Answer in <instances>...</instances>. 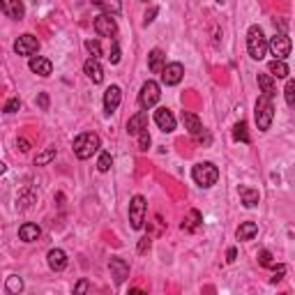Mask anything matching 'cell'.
Here are the masks:
<instances>
[{
  "mask_svg": "<svg viewBox=\"0 0 295 295\" xmlns=\"http://www.w3.org/2000/svg\"><path fill=\"white\" fill-rule=\"evenodd\" d=\"M99 148H101V141L95 132H83L74 138V155H76L78 159H90Z\"/></svg>",
  "mask_w": 295,
  "mask_h": 295,
  "instance_id": "obj_1",
  "label": "cell"
},
{
  "mask_svg": "<svg viewBox=\"0 0 295 295\" xmlns=\"http://www.w3.org/2000/svg\"><path fill=\"white\" fill-rule=\"evenodd\" d=\"M192 178L198 187L207 189V187H212V184H217V180H219V168H217L212 161H198V164L192 168Z\"/></svg>",
  "mask_w": 295,
  "mask_h": 295,
  "instance_id": "obj_2",
  "label": "cell"
},
{
  "mask_svg": "<svg viewBox=\"0 0 295 295\" xmlns=\"http://www.w3.org/2000/svg\"><path fill=\"white\" fill-rule=\"evenodd\" d=\"M247 51L254 60H263L267 53V39L263 35L261 26H251L247 30Z\"/></svg>",
  "mask_w": 295,
  "mask_h": 295,
  "instance_id": "obj_3",
  "label": "cell"
},
{
  "mask_svg": "<svg viewBox=\"0 0 295 295\" xmlns=\"http://www.w3.org/2000/svg\"><path fill=\"white\" fill-rule=\"evenodd\" d=\"M275 120V104H272V97L261 95L256 101V124L261 132H267Z\"/></svg>",
  "mask_w": 295,
  "mask_h": 295,
  "instance_id": "obj_4",
  "label": "cell"
},
{
  "mask_svg": "<svg viewBox=\"0 0 295 295\" xmlns=\"http://www.w3.org/2000/svg\"><path fill=\"white\" fill-rule=\"evenodd\" d=\"M145 198L143 196H134L132 203H129V224H132L134 230H141L143 228V221H145Z\"/></svg>",
  "mask_w": 295,
  "mask_h": 295,
  "instance_id": "obj_5",
  "label": "cell"
},
{
  "mask_svg": "<svg viewBox=\"0 0 295 295\" xmlns=\"http://www.w3.org/2000/svg\"><path fill=\"white\" fill-rule=\"evenodd\" d=\"M161 92H159V83L157 81H145L141 88V92H138V104H141V109H152V106L159 101Z\"/></svg>",
  "mask_w": 295,
  "mask_h": 295,
  "instance_id": "obj_6",
  "label": "cell"
},
{
  "mask_svg": "<svg viewBox=\"0 0 295 295\" xmlns=\"http://www.w3.org/2000/svg\"><path fill=\"white\" fill-rule=\"evenodd\" d=\"M267 49L272 51V53L277 55V60H286L290 55V49H293V44H290V37L284 35V32H279V35L272 37V41H267Z\"/></svg>",
  "mask_w": 295,
  "mask_h": 295,
  "instance_id": "obj_7",
  "label": "cell"
},
{
  "mask_svg": "<svg viewBox=\"0 0 295 295\" xmlns=\"http://www.w3.org/2000/svg\"><path fill=\"white\" fill-rule=\"evenodd\" d=\"M95 32L99 37H115L118 35L115 16H111V14H99V16L95 18Z\"/></svg>",
  "mask_w": 295,
  "mask_h": 295,
  "instance_id": "obj_8",
  "label": "cell"
},
{
  "mask_svg": "<svg viewBox=\"0 0 295 295\" xmlns=\"http://www.w3.org/2000/svg\"><path fill=\"white\" fill-rule=\"evenodd\" d=\"M159 74L166 86H178L184 76V67L180 62H168V65H164V69H161Z\"/></svg>",
  "mask_w": 295,
  "mask_h": 295,
  "instance_id": "obj_9",
  "label": "cell"
},
{
  "mask_svg": "<svg viewBox=\"0 0 295 295\" xmlns=\"http://www.w3.org/2000/svg\"><path fill=\"white\" fill-rule=\"evenodd\" d=\"M14 51L18 55H35L39 51V41H37L35 35H21L14 41Z\"/></svg>",
  "mask_w": 295,
  "mask_h": 295,
  "instance_id": "obj_10",
  "label": "cell"
},
{
  "mask_svg": "<svg viewBox=\"0 0 295 295\" xmlns=\"http://www.w3.org/2000/svg\"><path fill=\"white\" fill-rule=\"evenodd\" d=\"M155 122H157V127H159L161 132L171 134L175 129V115L171 113L166 106H159V109L155 111Z\"/></svg>",
  "mask_w": 295,
  "mask_h": 295,
  "instance_id": "obj_11",
  "label": "cell"
},
{
  "mask_svg": "<svg viewBox=\"0 0 295 295\" xmlns=\"http://www.w3.org/2000/svg\"><path fill=\"white\" fill-rule=\"evenodd\" d=\"M0 9L7 18H14V21H21L23 14H26V7H23V0H0Z\"/></svg>",
  "mask_w": 295,
  "mask_h": 295,
  "instance_id": "obj_12",
  "label": "cell"
},
{
  "mask_svg": "<svg viewBox=\"0 0 295 295\" xmlns=\"http://www.w3.org/2000/svg\"><path fill=\"white\" fill-rule=\"evenodd\" d=\"M120 101H122V92H120V88L118 86H111V88H106V92H104V111L106 113H115L118 111V106H120Z\"/></svg>",
  "mask_w": 295,
  "mask_h": 295,
  "instance_id": "obj_13",
  "label": "cell"
},
{
  "mask_svg": "<svg viewBox=\"0 0 295 295\" xmlns=\"http://www.w3.org/2000/svg\"><path fill=\"white\" fill-rule=\"evenodd\" d=\"M143 129H148V113L145 111H138V113H134L127 120V134L129 136H138Z\"/></svg>",
  "mask_w": 295,
  "mask_h": 295,
  "instance_id": "obj_14",
  "label": "cell"
},
{
  "mask_svg": "<svg viewBox=\"0 0 295 295\" xmlns=\"http://www.w3.org/2000/svg\"><path fill=\"white\" fill-rule=\"evenodd\" d=\"M109 270H111V277L115 279V284H122V281L129 277V265L122 261V258H111Z\"/></svg>",
  "mask_w": 295,
  "mask_h": 295,
  "instance_id": "obj_15",
  "label": "cell"
},
{
  "mask_svg": "<svg viewBox=\"0 0 295 295\" xmlns=\"http://www.w3.org/2000/svg\"><path fill=\"white\" fill-rule=\"evenodd\" d=\"M83 72L88 74V78H90L92 83L104 81V67L99 65V60H97V58H88L86 65H83Z\"/></svg>",
  "mask_w": 295,
  "mask_h": 295,
  "instance_id": "obj_16",
  "label": "cell"
},
{
  "mask_svg": "<svg viewBox=\"0 0 295 295\" xmlns=\"http://www.w3.org/2000/svg\"><path fill=\"white\" fill-rule=\"evenodd\" d=\"M46 261H49V267L53 272H62L65 267H67V254H65L62 249H51V251L46 254Z\"/></svg>",
  "mask_w": 295,
  "mask_h": 295,
  "instance_id": "obj_17",
  "label": "cell"
},
{
  "mask_svg": "<svg viewBox=\"0 0 295 295\" xmlns=\"http://www.w3.org/2000/svg\"><path fill=\"white\" fill-rule=\"evenodd\" d=\"M182 122H184V129H187V132L192 134L194 138H196L198 134L205 129V127H203V122L198 120V115L192 113V111H182Z\"/></svg>",
  "mask_w": 295,
  "mask_h": 295,
  "instance_id": "obj_18",
  "label": "cell"
},
{
  "mask_svg": "<svg viewBox=\"0 0 295 295\" xmlns=\"http://www.w3.org/2000/svg\"><path fill=\"white\" fill-rule=\"evenodd\" d=\"M164 65H166L164 51H161V49H152L150 55H148V67H150V72L152 74H159L161 69H164Z\"/></svg>",
  "mask_w": 295,
  "mask_h": 295,
  "instance_id": "obj_19",
  "label": "cell"
},
{
  "mask_svg": "<svg viewBox=\"0 0 295 295\" xmlns=\"http://www.w3.org/2000/svg\"><path fill=\"white\" fill-rule=\"evenodd\" d=\"M30 72L39 74V76H51L53 74V65H51V60L46 58H30Z\"/></svg>",
  "mask_w": 295,
  "mask_h": 295,
  "instance_id": "obj_20",
  "label": "cell"
},
{
  "mask_svg": "<svg viewBox=\"0 0 295 295\" xmlns=\"http://www.w3.org/2000/svg\"><path fill=\"white\" fill-rule=\"evenodd\" d=\"M258 88H261L263 95L267 97H275L277 95V78L270 76V74H258Z\"/></svg>",
  "mask_w": 295,
  "mask_h": 295,
  "instance_id": "obj_21",
  "label": "cell"
},
{
  "mask_svg": "<svg viewBox=\"0 0 295 295\" xmlns=\"http://www.w3.org/2000/svg\"><path fill=\"white\" fill-rule=\"evenodd\" d=\"M267 74L270 76H275V78H288V74H290V69H288V65L284 62V60H272L270 65H267Z\"/></svg>",
  "mask_w": 295,
  "mask_h": 295,
  "instance_id": "obj_22",
  "label": "cell"
},
{
  "mask_svg": "<svg viewBox=\"0 0 295 295\" xmlns=\"http://www.w3.org/2000/svg\"><path fill=\"white\" fill-rule=\"evenodd\" d=\"M39 235H41V228L37 224H23L21 228H18V238H21L23 242H35Z\"/></svg>",
  "mask_w": 295,
  "mask_h": 295,
  "instance_id": "obj_23",
  "label": "cell"
},
{
  "mask_svg": "<svg viewBox=\"0 0 295 295\" xmlns=\"http://www.w3.org/2000/svg\"><path fill=\"white\" fill-rule=\"evenodd\" d=\"M240 198H242L244 207H254V205H258V201H261V194H258V189L240 187Z\"/></svg>",
  "mask_w": 295,
  "mask_h": 295,
  "instance_id": "obj_24",
  "label": "cell"
},
{
  "mask_svg": "<svg viewBox=\"0 0 295 295\" xmlns=\"http://www.w3.org/2000/svg\"><path fill=\"white\" fill-rule=\"evenodd\" d=\"M256 233H258V224H256V221H244V224H240L238 230H235L238 240H251Z\"/></svg>",
  "mask_w": 295,
  "mask_h": 295,
  "instance_id": "obj_25",
  "label": "cell"
},
{
  "mask_svg": "<svg viewBox=\"0 0 295 295\" xmlns=\"http://www.w3.org/2000/svg\"><path fill=\"white\" fill-rule=\"evenodd\" d=\"M95 5L99 9H104V14H111V16H118L120 9H122L118 0H95Z\"/></svg>",
  "mask_w": 295,
  "mask_h": 295,
  "instance_id": "obj_26",
  "label": "cell"
},
{
  "mask_svg": "<svg viewBox=\"0 0 295 295\" xmlns=\"http://www.w3.org/2000/svg\"><path fill=\"white\" fill-rule=\"evenodd\" d=\"M201 219H203V217H201V212H198V210H192V212H189V217H187V219L182 221V228L194 230L198 224H201Z\"/></svg>",
  "mask_w": 295,
  "mask_h": 295,
  "instance_id": "obj_27",
  "label": "cell"
},
{
  "mask_svg": "<svg viewBox=\"0 0 295 295\" xmlns=\"http://www.w3.org/2000/svg\"><path fill=\"white\" fill-rule=\"evenodd\" d=\"M233 138L235 141H242V143H249L251 138H249V132H247V124L244 122H238L233 127Z\"/></svg>",
  "mask_w": 295,
  "mask_h": 295,
  "instance_id": "obj_28",
  "label": "cell"
},
{
  "mask_svg": "<svg viewBox=\"0 0 295 295\" xmlns=\"http://www.w3.org/2000/svg\"><path fill=\"white\" fill-rule=\"evenodd\" d=\"M51 159H55V148H46L44 152H39V155L35 157V166H44V164H49Z\"/></svg>",
  "mask_w": 295,
  "mask_h": 295,
  "instance_id": "obj_29",
  "label": "cell"
},
{
  "mask_svg": "<svg viewBox=\"0 0 295 295\" xmlns=\"http://www.w3.org/2000/svg\"><path fill=\"white\" fill-rule=\"evenodd\" d=\"M5 286H7L9 293H21V290H23V279H21V277H16V275H9L7 284H5Z\"/></svg>",
  "mask_w": 295,
  "mask_h": 295,
  "instance_id": "obj_30",
  "label": "cell"
},
{
  "mask_svg": "<svg viewBox=\"0 0 295 295\" xmlns=\"http://www.w3.org/2000/svg\"><path fill=\"white\" fill-rule=\"evenodd\" d=\"M111 166H113V157H111V152H101L99 161H97V168H99V173H109Z\"/></svg>",
  "mask_w": 295,
  "mask_h": 295,
  "instance_id": "obj_31",
  "label": "cell"
},
{
  "mask_svg": "<svg viewBox=\"0 0 295 295\" xmlns=\"http://www.w3.org/2000/svg\"><path fill=\"white\" fill-rule=\"evenodd\" d=\"M86 49H88V53H90V58H97L99 60V55H101V44L97 39H86Z\"/></svg>",
  "mask_w": 295,
  "mask_h": 295,
  "instance_id": "obj_32",
  "label": "cell"
},
{
  "mask_svg": "<svg viewBox=\"0 0 295 295\" xmlns=\"http://www.w3.org/2000/svg\"><path fill=\"white\" fill-rule=\"evenodd\" d=\"M284 95H286V104L293 106V104H295V81H293V78H288V81H286Z\"/></svg>",
  "mask_w": 295,
  "mask_h": 295,
  "instance_id": "obj_33",
  "label": "cell"
},
{
  "mask_svg": "<svg viewBox=\"0 0 295 295\" xmlns=\"http://www.w3.org/2000/svg\"><path fill=\"white\" fill-rule=\"evenodd\" d=\"M258 263H261L263 267H272V254L267 251V249H261V251H258Z\"/></svg>",
  "mask_w": 295,
  "mask_h": 295,
  "instance_id": "obj_34",
  "label": "cell"
},
{
  "mask_svg": "<svg viewBox=\"0 0 295 295\" xmlns=\"http://www.w3.org/2000/svg\"><path fill=\"white\" fill-rule=\"evenodd\" d=\"M148 148H150V134H148V129H143L138 134V150H148Z\"/></svg>",
  "mask_w": 295,
  "mask_h": 295,
  "instance_id": "obj_35",
  "label": "cell"
},
{
  "mask_svg": "<svg viewBox=\"0 0 295 295\" xmlns=\"http://www.w3.org/2000/svg\"><path fill=\"white\" fill-rule=\"evenodd\" d=\"M18 106H21V99H18V97H12V99L7 101V104H5V113H16L18 111Z\"/></svg>",
  "mask_w": 295,
  "mask_h": 295,
  "instance_id": "obj_36",
  "label": "cell"
},
{
  "mask_svg": "<svg viewBox=\"0 0 295 295\" xmlns=\"http://www.w3.org/2000/svg\"><path fill=\"white\" fill-rule=\"evenodd\" d=\"M109 60H111V65H118V62H120V44H118L115 39H113V49H111Z\"/></svg>",
  "mask_w": 295,
  "mask_h": 295,
  "instance_id": "obj_37",
  "label": "cell"
},
{
  "mask_svg": "<svg viewBox=\"0 0 295 295\" xmlns=\"http://www.w3.org/2000/svg\"><path fill=\"white\" fill-rule=\"evenodd\" d=\"M37 106H39L41 111H49V95H46V92H39V97H37Z\"/></svg>",
  "mask_w": 295,
  "mask_h": 295,
  "instance_id": "obj_38",
  "label": "cell"
},
{
  "mask_svg": "<svg viewBox=\"0 0 295 295\" xmlns=\"http://www.w3.org/2000/svg\"><path fill=\"white\" fill-rule=\"evenodd\" d=\"M157 12H159V9H157V7H150V9H148V12H145V18H143V23H145V26H148V23H152V21H155Z\"/></svg>",
  "mask_w": 295,
  "mask_h": 295,
  "instance_id": "obj_39",
  "label": "cell"
},
{
  "mask_svg": "<svg viewBox=\"0 0 295 295\" xmlns=\"http://www.w3.org/2000/svg\"><path fill=\"white\" fill-rule=\"evenodd\" d=\"M284 275H286V265H277L275 267V277H272V284H277V281H279Z\"/></svg>",
  "mask_w": 295,
  "mask_h": 295,
  "instance_id": "obj_40",
  "label": "cell"
},
{
  "mask_svg": "<svg viewBox=\"0 0 295 295\" xmlns=\"http://www.w3.org/2000/svg\"><path fill=\"white\" fill-rule=\"evenodd\" d=\"M32 201H35V196H32L30 192H26V196H18V203H21V207H28Z\"/></svg>",
  "mask_w": 295,
  "mask_h": 295,
  "instance_id": "obj_41",
  "label": "cell"
},
{
  "mask_svg": "<svg viewBox=\"0 0 295 295\" xmlns=\"http://www.w3.org/2000/svg\"><path fill=\"white\" fill-rule=\"evenodd\" d=\"M148 249H150V238H141V242H138V254H145Z\"/></svg>",
  "mask_w": 295,
  "mask_h": 295,
  "instance_id": "obj_42",
  "label": "cell"
},
{
  "mask_svg": "<svg viewBox=\"0 0 295 295\" xmlns=\"http://www.w3.org/2000/svg\"><path fill=\"white\" fill-rule=\"evenodd\" d=\"M88 288H90V286H88V281H78V284L74 286V293H86Z\"/></svg>",
  "mask_w": 295,
  "mask_h": 295,
  "instance_id": "obj_43",
  "label": "cell"
},
{
  "mask_svg": "<svg viewBox=\"0 0 295 295\" xmlns=\"http://www.w3.org/2000/svg\"><path fill=\"white\" fill-rule=\"evenodd\" d=\"M235 256H238V251H235V247H230L228 251H226V261L233 263V261H235Z\"/></svg>",
  "mask_w": 295,
  "mask_h": 295,
  "instance_id": "obj_44",
  "label": "cell"
},
{
  "mask_svg": "<svg viewBox=\"0 0 295 295\" xmlns=\"http://www.w3.org/2000/svg\"><path fill=\"white\" fill-rule=\"evenodd\" d=\"M18 148H21V152H28L30 150V143H28L26 138H18Z\"/></svg>",
  "mask_w": 295,
  "mask_h": 295,
  "instance_id": "obj_45",
  "label": "cell"
},
{
  "mask_svg": "<svg viewBox=\"0 0 295 295\" xmlns=\"http://www.w3.org/2000/svg\"><path fill=\"white\" fill-rule=\"evenodd\" d=\"M5 171H7V166H5V164H3V161H0V175H3V173H5Z\"/></svg>",
  "mask_w": 295,
  "mask_h": 295,
  "instance_id": "obj_46",
  "label": "cell"
},
{
  "mask_svg": "<svg viewBox=\"0 0 295 295\" xmlns=\"http://www.w3.org/2000/svg\"><path fill=\"white\" fill-rule=\"evenodd\" d=\"M217 3H224V0H217Z\"/></svg>",
  "mask_w": 295,
  "mask_h": 295,
  "instance_id": "obj_47",
  "label": "cell"
}]
</instances>
